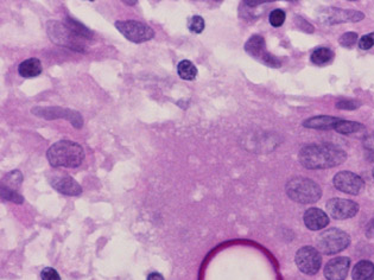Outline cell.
Returning a JSON list of instances; mask_svg holds the SVG:
<instances>
[{"label": "cell", "mask_w": 374, "mask_h": 280, "mask_svg": "<svg viewBox=\"0 0 374 280\" xmlns=\"http://www.w3.org/2000/svg\"><path fill=\"white\" fill-rule=\"evenodd\" d=\"M52 188L67 196H78L82 193V189L78 183L70 176H53L50 178Z\"/></svg>", "instance_id": "obj_13"}, {"label": "cell", "mask_w": 374, "mask_h": 280, "mask_svg": "<svg viewBox=\"0 0 374 280\" xmlns=\"http://www.w3.org/2000/svg\"><path fill=\"white\" fill-rule=\"evenodd\" d=\"M177 71L180 77L187 81L195 80V77L197 76V68L194 66V63L188 60H183L178 63Z\"/></svg>", "instance_id": "obj_18"}, {"label": "cell", "mask_w": 374, "mask_h": 280, "mask_svg": "<svg viewBox=\"0 0 374 280\" xmlns=\"http://www.w3.org/2000/svg\"><path fill=\"white\" fill-rule=\"evenodd\" d=\"M373 178H374V169H373Z\"/></svg>", "instance_id": "obj_31"}, {"label": "cell", "mask_w": 374, "mask_h": 280, "mask_svg": "<svg viewBox=\"0 0 374 280\" xmlns=\"http://www.w3.org/2000/svg\"><path fill=\"white\" fill-rule=\"evenodd\" d=\"M245 50L253 57V59H255L256 61H259V62H262L267 67L279 68L281 66L280 61L267 51L265 46V39H264L260 35H253L252 37L246 42Z\"/></svg>", "instance_id": "obj_8"}, {"label": "cell", "mask_w": 374, "mask_h": 280, "mask_svg": "<svg viewBox=\"0 0 374 280\" xmlns=\"http://www.w3.org/2000/svg\"><path fill=\"white\" fill-rule=\"evenodd\" d=\"M363 13L359 11L352 10H341L336 7H329V9L322 10L320 13L319 19L322 23L334 25L338 23H344V21H359L363 19Z\"/></svg>", "instance_id": "obj_11"}, {"label": "cell", "mask_w": 374, "mask_h": 280, "mask_svg": "<svg viewBox=\"0 0 374 280\" xmlns=\"http://www.w3.org/2000/svg\"><path fill=\"white\" fill-rule=\"evenodd\" d=\"M340 118L329 117V116H319L310 118L303 123V126L306 128H313V130H335Z\"/></svg>", "instance_id": "obj_15"}, {"label": "cell", "mask_w": 374, "mask_h": 280, "mask_svg": "<svg viewBox=\"0 0 374 280\" xmlns=\"http://www.w3.org/2000/svg\"><path fill=\"white\" fill-rule=\"evenodd\" d=\"M374 277V264L369 260H361L352 271L353 280H370Z\"/></svg>", "instance_id": "obj_17"}, {"label": "cell", "mask_w": 374, "mask_h": 280, "mask_svg": "<svg viewBox=\"0 0 374 280\" xmlns=\"http://www.w3.org/2000/svg\"><path fill=\"white\" fill-rule=\"evenodd\" d=\"M189 30L194 34H201L205 29V20H203L202 17L199 16H194L189 20Z\"/></svg>", "instance_id": "obj_26"}, {"label": "cell", "mask_w": 374, "mask_h": 280, "mask_svg": "<svg viewBox=\"0 0 374 280\" xmlns=\"http://www.w3.org/2000/svg\"><path fill=\"white\" fill-rule=\"evenodd\" d=\"M335 188L349 195H359L365 188L363 179L351 171H341L335 175L333 179Z\"/></svg>", "instance_id": "obj_9"}, {"label": "cell", "mask_w": 374, "mask_h": 280, "mask_svg": "<svg viewBox=\"0 0 374 280\" xmlns=\"http://www.w3.org/2000/svg\"><path fill=\"white\" fill-rule=\"evenodd\" d=\"M305 227L310 231H321L329 225V217L323 210L319 208H310L304 213L303 216Z\"/></svg>", "instance_id": "obj_14"}, {"label": "cell", "mask_w": 374, "mask_h": 280, "mask_svg": "<svg viewBox=\"0 0 374 280\" xmlns=\"http://www.w3.org/2000/svg\"><path fill=\"white\" fill-rule=\"evenodd\" d=\"M42 280H61V277L55 268L45 267L44 270L41 272Z\"/></svg>", "instance_id": "obj_27"}, {"label": "cell", "mask_w": 374, "mask_h": 280, "mask_svg": "<svg viewBox=\"0 0 374 280\" xmlns=\"http://www.w3.org/2000/svg\"><path fill=\"white\" fill-rule=\"evenodd\" d=\"M2 196L3 199H5L7 201H12V202L16 203H23V197H21L19 193H18L16 190L9 189L6 185L2 186Z\"/></svg>", "instance_id": "obj_24"}, {"label": "cell", "mask_w": 374, "mask_h": 280, "mask_svg": "<svg viewBox=\"0 0 374 280\" xmlns=\"http://www.w3.org/2000/svg\"><path fill=\"white\" fill-rule=\"evenodd\" d=\"M349 266H351V260L348 258H335L324 267V277L328 280H344L348 274Z\"/></svg>", "instance_id": "obj_12"}, {"label": "cell", "mask_w": 374, "mask_h": 280, "mask_svg": "<svg viewBox=\"0 0 374 280\" xmlns=\"http://www.w3.org/2000/svg\"><path fill=\"white\" fill-rule=\"evenodd\" d=\"M285 18H286V16H285L284 11L277 9V10H273L272 12L270 13L269 20H270V24L272 25V26L279 27L284 24Z\"/></svg>", "instance_id": "obj_22"}, {"label": "cell", "mask_w": 374, "mask_h": 280, "mask_svg": "<svg viewBox=\"0 0 374 280\" xmlns=\"http://www.w3.org/2000/svg\"><path fill=\"white\" fill-rule=\"evenodd\" d=\"M42 63L38 59H28L23 61L18 67V73L23 77H36L42 74Z\"/></svg>", "instance_id": "obj_16"}, {"label": "cell", "mask_w": 374, "mask_h": 280, "mask_svg": "<svg viewBox=\"0 0 374 280\" xmlns=\"http://www.w3.org/2000/svg\"><path fill=\"white\" fill-rule=\"evenodd\" d=\"M299 161L305 169L319 170L341 165L347 158V153L334 145H309L299 151Z\"/></svg>", "instance_id": "obj_1"}, {"label": "cell", "mask_w": 374, "mask_h": 280, "mask_svg": "<svg viewBox=\"0 0 374 280\" xmlns=\"http://www.w3.org/2000/svg\"><path fill=\"white\" fill-rule=\"evenodd\" d=\"M66 24L71 29V30L76 32L78 36H81L82 38H84V39L92 38V31H89L88 29L84 26V25L78 23L77 20L73 19V18H67Z\"/></svg>", "instance_id": "obj_21"}, {"label": "cell", "mask_w": 374, "mask_h": 280, "mask_svg": "<svg viewBox=\"0 0 374 280\" xmlns=\"http://www.w3.org/2000/svg\"><path fill=\"white\" fill-rule=\"evenodd\" d=\"M363 149H365L366 157L370 161H374V133H370L363 139Z\"/></svg>", "instance_id": "obj_25"}, {"label": "cell", "mask_w": 374, "mask_h": 280, "mask_svg": "<svg viewBox=\"0 0 374 280\" xmlns=\"http://www.w3.org/2000/svg\"><path fill=\"white\" fill-rule=\"evenodd\" d=\"M116 27L124 35L125 38L133 43H142L153 38L155 31L149 25L137 20L116 21Z\"/></svg>", "instance_id": "obj_6"}, {"label": "cell", "mask_w": 374, "mask_h": 280, "mask_svg": "<svg viewBox=\"0 0 374 280\" xmlns=\"http://www.w3.org/2000/svg\"><path fill=\"white\" fill-rule=\"evenodd\" d=\"M46 157L53 167H77L84 159V151L77 143L61 140L50 146Z\"/></svg>", "instance_id": "obj_2"}, {"label": "cell", "mask_w": 374, "mask_h": 280, "mask_svg": "<svg viewBox=\"0 0 374 280\" xmlns=\"http://www.w3.org/2000/svg\"><path fill=\"white\" fill-rule=\"evenodd\" d=\"M374 45V32L361 37L359 41V48L362 50H368Z\"/></svg>", "instance_id": "obj_28"}, {"label": "cell", "mask_w": 374, "mask_h": 280, "mask_svg": "<svg viewBox=\"0 0 374 280\" xmlns=\"http://www.w3.org/2000/svg\"><path fill=\"white\" fill-rule=\"evenodd\" d=\"M49 37L59 45H64L77 51H83V39L76 32L71 30L67 24L60 21H49L48 23Z\"/></svg>", "instance_id": "obj_4"}, {"label": "cell", "mask_w": 374, "mask_h": 280, "mask_svg": "<svg viewBox=\"0 0 374 280\" xmlns=\"http://www.w3.org/2000/svg\"><path fill=\"white\" fill-rule=\"evenodd\" d=\"M351 243V238L347 233L337 228H330L323 232L317 238V247L320 252L327 256L340 253L347 248Z\"/></svg>", "instance_id": "obj_5"}, {"label": "cell", "mask_w": 374, "mask_h": 280, "mask_svg": "<svg viewBox=\"0 0 374 280\" xmlns=\"http://www.w3.org/2000/svg\"><path fill=\"white\" fill-rule=\"evenodd\" d=\"M327 211L335 220H347L354 217L359 211V204L351 200L331 199L327 202Z\"/></svg>", "instance_id": "obj_10"}, {"label": "cell", "mask_w": 374, "mask_h": 280, "mask_svg": "<svg viewBox=\"0 0 374 280\" xmlns=\"http://www.w3.org/2000/svg\"><path fill=\"white\" fill-rule=\"evenodd\" d=\"M287 196L292 201L302 204L315 203L321 199L322 190L316 182L305 177H294L287 182L286 186Z\"/></svg>", "instance_id": "obj_3"}, {"label": "cell", "mask_w": 374, "mask_h": 280, "mask_svg": "<svg viewBox=\"0 0 374 280\" xmlns=\"http://www.w3.org/2000/svg\"><path fill=\"white\" fill-rule=\"evenodd\" d=\"M365 130V126L360 123H355V121H347V120H340L335 127V131L341 134H352L356 133Z\"/></svg>", "instance_id": "obj_20"}, {"label": "cell", "mask_w": 374, "mask_h": 280, "mask_svg": "<svg viewBox=\"0 0 374 280\" xmlns=\"http://www.w3.org/2000/svg\"><path fill=\"white\" fill-rule=\"evenodd\" d=\"M295 261L297 267L304 274L313 275L320 271L322 265V258L316 248L311 246H304L296 253Z\"/></svg>", "instance_id": "obj_7"}, {"label": "cell", "mask_w": 374, "mask_h": 280, "mask_svg": "<svg viewBox=\"0 0 374 280\" xmlns=\"http://www.w3.org/2000/svg\"><path fill=\"white\" fill-rule=\"evenodd\" d=\"M148 280H164L163 275L158 273V272H153V273H150Z\"/></svg>", "instance_id": "obj_30"}, {"label": "cell", "mask_w": 374, "mask_h": 280, "mask_svg": "<svg viewBox=\"0 0 374 280\" xmlns=\"http://www.w3.org/2000/svg\"><path fill=\"white\" fill-rule=\"evenodd\" d=\"M360 106L359 102L356 101H352V100H344V101H338L336 103L337 108L341 109H348V110H353L356 109Z\"/></svg>", "instance_id": "obj_29"}, {"label": "cell", "mask_w": 374, "mask_h": 280, "mask_svg": "<svg viewBox=\"0 0 374 280\" xmlns=\"http://www.w3.org/2000/svg\"><path fill=\"white\" fill-rule=\"evenodd\" d=\"M311 62L316 66H324L334 59V52L328 48H317L311 53Z\"/></svg>", "instance_id": "obj_19"}, {"label": "cell", "mask_w": 374, "mask_h": 280, "mask_svg": "<svg viewBox=\"0 0 374 280\" xmlns=\"http://www.w3.org/2000/svg\"><path fill=\"white\" fill-rule=\"evenodd\" d=\"M338 42H340L341 46H343V48L351 49L358 42V34H355V32H346V34L341 36Z\"/></svg>", "instance_id": "obj_23"}]
</instances>
